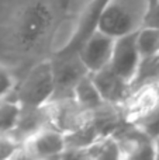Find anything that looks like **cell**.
Returning <instances> with one entry per match:
<instances>
[{
    "mask_svg": "<svg viewBox=\"0 0 159 160\" xmlns=\"http://www.w3.org/2000/svg\"><path fill=\"white\" fill-rule=\"evenodd\" d=\"M73 93H75L76 102L80 107H83L85 110H87L89 112H92L93 110H96V108L104 104L103 98L100 97L95 83L90 78V73H87L86 76H83L76 83Z\"/></svg>",
    "mask_w": 159,
    "mask_h": 160,
    "instance_id": "8fae6325",
    "label": "cell"
},
{
    "mask_svg": "<svg viewBox=\"0 0 159 160\" xmlns=\"http://www.w3.org/2000/svg\"><path fill=\"white\" fill-rule=\"evenodd\" d=\"M137 32L138 31L114 39V47L109 63V66L127 82L134 79L141 61L137 45Z\"/></svg>",
    "mask_w": 159,
    "mask_h": 160,
    "instance_id": "5b68a950",
    "label": "cell"
},
{
    "mask_svg": "<svg viewBox=\"0 0 159 160\" xmlns=\"http://www.w3.org/2000/svg\"><path fill=\"white\" fill-rule=\"evenodd\" d=\"M156 87H158V104H159V82L156 83Z\"/></svg>",
    "mask_w": 159,
    "mask_h": 160,
    "instance_id": "ac0fdd59",
    "label": "cell"
},
{
    "mask_svg": "<svg viewBox=\"0 0 159 160\" xmlns=\"http://www.w3.org/2000/svg\"><path fill=\"white\" fill-rule=\"evenodd\" d=\"M55 90L51 62H41L30 70L17 91L20 107H42L48 104Z\"/></svg>",
    "mask_w": 159,
    "mask_h": 160,
    "instance_id": "3957f363",
    "label": "cell"
},
{
    "mask_svg": "<svg viewBox=\"0 0 159 160\" xmlns=\"http://www.w3.org/2000/svg\"><path fill=\"white\" fill-rule=\"evenodd\" d=\"M90 78L95 83L100 97L107 104H121L128 97V94H131L130 82L118 76L109 65L97 72L90 73Z\"/></svg>",
    "mask_w": 159,
    "mask_h": 160,
    "instance_id": "52a82bcc",
    "label": "cell"
},
{
    "mask_svg": "<svg viewBox=\"0 0 159 160\" xmlns=\"http://www.w3.org/2000/svg\"><path fill=\"white\" fill-rule=\"evenodd\" d=\"M107 0H95V2L90 4L87 13L85 14V18L82 21V24L79 25V30L76 31V34L73 35V38L70 39V42L61 49L56 56H68V55H76L79 51V48L82 47L85 41L87 39V37L96 30V21H97V17L100 14L101 8L104 7Z\"/></svg>",
    "mask_w": 159,
    "mask_h": 160,
    "instance_id": "30bf717a",
    "label": "cell"
},
{
    "mask_svg": "<svg viewBox=\"0 0 159 160\" xmlns=\"http://www.w3.org/2000/svg\"><path fill=\"white\" fill-rule=\"evenodd\" d=\"M114 39L115 38L101 31L95 30L82 44L78 51V56L89 73L97 72L110 63Z\"/></svg>",
    "mask_w": 159,
    "mask_h": 160,
    "instance_id": "8992f818",
    "label": "cell"
},
{
    "mask_svg": "<svg viewBox=\"0 0 159 160\" xmlns=\"http://www.w3.org/2000/svg\"><path fill=\"white\" fill-rule=\"evenodd\" d=\"M16 80L14 76L7 68L0 66V100L4 98L11 90H13Z\"/></svg>",
    "mask_w": 159,
    "mask_h": 160,
    "instance_id": "2e32d148",
    "label": "cell"
},
{
    "mask_svg": "<svg viewBox=\"0 0 159 160\" xmlns=\"http://www.w3.org/2000/svg\"><path fill=\"white\" fill-rule=\"evenodd\" d=\"M21 145H25V150L33 158H54L66 150L65 135L55 128H44Z\"/></svg>",
    "mask_w": 159,
    "mask_h": 160,
    "instance_id": "ba28073f",
    "label": "cell"
},
{
    "mask_svg": "<svg viewBox=\"0 0 159 160\" xmlns=\"http://www.w3.org/2000/svg\"><path fill=\"white\" fill-rule=\"evenodd\" d=\"M51 65H52L55 90H54L49 102L75 98L73 90H75L76 83L89 73L79 59L78 53L68 56H55Z\"/></svg>",
    "mask_w": 159,
    "mask_h": 160,
    "instance_id": "277c9868",
    "label": "cell"
},
{
    "mask_svg": "<svg viewBox=\"0 0 159 160\" xmlns=\"http://www.w3.org/2000/svg\"><path fill=\"white\" fill-rule=\"evenodd\" d=\"M52 24V13L44 2H34L24 8L16 28V39L23 49H34L45 38Z\"/></svg>",
    "mask_w": 159,
    "mask_h": 160,
    "instance_id": "7a4b0ae2",
    "label": "cell"
},
{
    "mask_svg": "<svg viewBox=\"0 0 159 160\" xmlns=\"http://www.w3.org/2000/svg\"><path fill=\"white\" fill-rule=\"evenodd\" d=\"M48 122H49V115H48V110L45 108V105L35 108L21 107L16 128L10 133L18 143H23L28 138L35 135L38 131L47 128Z\"/></svg>",
    "mask_w": 159,
    "mask_h": 160,
    "instance_id": "9c48e42d",
    "label": "cell"
},
{
    "mask_svg": "<svg viewBox=\"0 0 159 160\" xmlns=\"http://www.w3.org/2000/svg\"><path fill=\"white\" fill-rule=\"evenodd\" d=\"M154 152H155V158L159 159V136L154 141Z\"/></svg>",
    "mask_w": 159,
    "mask_h": 160,
    "instance_id": "e0dca14e",
    "label": "cell"
},
{
    "mask_svg": "<svg viewBox=\"0 0 159 160\" xmlns=\"http://www.w3.org/2000/svg\"><path fill=\"white\" fill-rule=\"evenodd\" d=\"M20 110H21V107L17 102H3V104H0V135L10 133L16 128Z\"/></svg>",
    "mask_w": 159,
    "mask_h": 160,
    "instance_id": "4fadbf2b",
    "label": "cell"
},
{
    "mask_svg": "<svg viewBox=\"0 0 159 160\" xmlns=\"http://www.w3.org/2000/svg\"><path fill=\"white\" fill-rule=\"evenodd\" d=\"M142 27L159 30V0H148ZM141 27V28H142Z\"/></svg>",
    "mask_w": 159,
    "mask_h": 160,
    "instance_id": "5bb4252c",
    "label": "cell"
},
{
    "mask_svg": "<svg viewBox=\"0 0 159 160\" xmlns=\"http://www.w3.org/2000/svg\"><path fill=\"white\" fill-rule=\"evenodd\" d=\"M148 0H107L96 21V30L113 37L127 35L142 27Z\"/></svg>",
    "mask_w": 159,
    "mask_h": 160,
    "instance_id": "6da1fadb",
    "label": "cell"
},
{
    "mask_svg": "<svg viewBox=\"0 0 159 160\" xmlns=\"http://www.w3.org/2000/svg\"><path fill=\"white\" fill-rule=\"evenodd\" d=\"M18 142L11 136V133H4L0 135V159H8L14 156V152L20 148Z\"/></svg>",
    "mask_w": 159,
    "mask_h": 160,
    "instance_id": "9a60e30c",
    "label": "cell"
},
{
    "mask_svg": "<svg viewBox=\"0 0 159 160\" xmlns=\"http://www.w3.org/2000/svg\"><path fill=\"white\" fill-rule=\"evenodd\" d=\"M137 45L141 58L159 53V30L142 27L137 32Z\"/></svg>",
    "mask_w": 159,
    "mask_h": 160,
    "instance_id": "7c38bea8",
    "label": "cell"
}]
</instances>
